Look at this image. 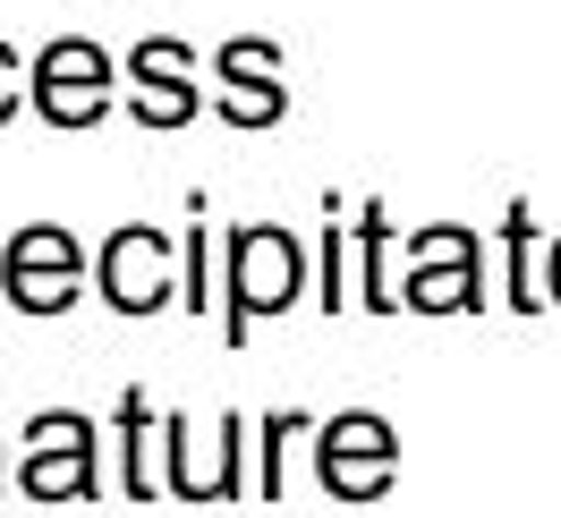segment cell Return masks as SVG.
<instances>
[{"label": "cell", "mask_w": 561, "mask_h": 518, "mask_svg": "<svg viewBox=\"0 0 561 518\" xmlns=\"http://www.w3.org/2000/svg\"><path fill=\"white\" fill-rule=\"evenodd\" d=\"M307 298V255L273 221H239L221 239V341L239 348L264 314H289Z\"/></svg>", "instance_id": "cell-1"}, {"label": "cell", "mask_w": 561, "mask_h": 518, "mask_svg": "<svg viewBox=\"0 0 561 518\" xmlns=\"http://www.w3.org/2000/svg\"><path fill=\"white\" fill-rule=\"evenodd\" d=\"M153 450H162V493H171V502H239V493H247L255 425H247V416H221L213 442L196 450V425H187V416H162Z\"/></svg>", "instance_id": "cell-2"}, {"label": "cell", "mask_w": 561, "mask_h": 518, "mask_svg": "<svg viewBox=\"0 0 561 518\" xmlns=\"http://www.w3.org/2000/svg\"><path fill=\"white\" fill-rule=\"evenodd\" d=\"M400 476V434L375 408H341L316 425V484L332 502H383Z\"/></svg>", "instance_id": "cell-3"}, {"label": "cell", "mask_w": 561, "mask_h": 518, "mask_svg": "<svg viewBox=\"0 0 561 518\" xmlns=\"http://www.w3.org/2000/svg\"><path fill=\"white\" fill-rule=\"evenodd\" d=\"M0 280H9V307L18 314H69L77 307V280H85V255H77L69 230H18V239L0 246Z\"/></svg>", "instance_id": "cell-4"}, {"label": "cell", "mask_w": 561, "mask_h": 518, "mask_svg": "<svg viewBox=\"0 0 561 518\" xmlns=\"http://www.w3.org/2000/svg\"><path fill=\"white\" fill-rule=\"evenodd\" d=\"M477 289H485V264H477V239H468V230L434 221V230L409 239V289H400V307L459 314V307H477Z\"/></svg>", "instance_id": "cell-5"}, {"label": "cell", "mask_w": 561, "mask_h": 518, "mask_svg": "<svg viewBox=\"0 0 561 518\" xmlns=\"http://www.w3.org/2000/svg\"><path fill=\"white\" fill-rule=\"evenodd\" d=\"M26 94H35V111L51 128H94L111 111V60L94 43H51L35 60V77H26Z\"/></svg>", "instance_id": "cell-6"}, {"label": "cell", "mask_w": 561, "mask_h": 518, "mask_svg": "<svg viewBox=\"0 0 561 518\" xmlns=\"http://www.w3.org/2000/svg\"><path fill=\"white\" fill-rule=\"evenodd\" d=\"M94 280H103V298L119 314H153L179 298L171 280V246H162V230H145V221H128V230H111L103 264H94Z\"/></svg>", "instance_id": "cell-7"}, {"label": "cell", "mask_w": 561, "mask_h": 518, "mask_svg": "<svg viewBox=\"0 0 561 518\" xmlns=\"http://www.w3.org/2000/svg\"><path fill=\"white\" fill-rule=\"evenodd\" d=\"M18 484L35 502H103V434H94V416H69L60 442H26Z\"/></svg>", "instance_id": "cell-8"}, {"label": "cell", "mask_w": 561, "mask_h": 518, "mask_svg": "<svg viewBox=\"0 0 561 518\" xmlns=\"http://www.w3.org/2000/svg\"><path fill=\"white\" fill-rule=\"evenodd\" d=\"M213 111H221L230 128H273L280 111H289L273 43H221V94H213Z\"/></svg>", "instance_id": "cell-9"}, {"label": "cell", "mask_w": 561, "mask_h": 518, "mask_svg": "<svg viewBox=\"0 0 561 518\" xmlns=\"http://www.w3.org/2000/svg\"><path fill=\"white\" fill-rule=\"evenodd\" d=\"M128 85H137V94H128V111H137V119H153V128H179V119H196V111H205L196 77H187V43H171V35L137 43Z\"/></svg>", "instance_id": "cell-10"}, {"label": "cell", "mask_w": 561, "mask_h": 518, "mask_svg": "<svg viewBox=\"0 0 561 518\" xmlns=\"http://www.w3.org/2000/svg\"><path fill=\"white\" fill-rule=\"evenodd\" d=\"M111 434H119V502H153V493H162V468H153V434H162V416H153V400H145L137 382L119 391Z\"/></svg>", "instance_id": "cell-11"}, {"label": "cell", "mask_w": 561, "mask_h": 518, "mask_svg": "<svg viewBox=\"0 0 561 518\" xmlns=\"http://www.w3.org/2000/svg\"><path fill=\"white\" fill-rule=\"evenodd\" d=\"M391 221H383V205H357V307L366 314H391L400 307V280H391Z\"/></svg>", "instance_id": "cell-12"}, {"label": "cell", "mask_w": 561, "mask_h": 518, "mask_svg": "<svg viewBox=\"0 0 561 518\" xmlns=\"http://www.w3.org/2000/svg\"><path fill=\"white\" fill-rule=\"evenodd\" d=\"M298 434H316L307 408L255 416V502H280V484H289V442H298Z\"/></svg>", "instance_id": "cell-13"}, {"label": "cell", "mask_w": 561, "mask_h": 518, "mask_svg": "<svg viewBox=\"0 0 561 518\" xmlns=\"http://www.w3.org/2000/svg\"><path fill=\"white\" fill-rule=\"evenodd\" d=\"M332 230H323V314H341V196H332Z\"/></svg>", "instance_id": "cell-14"}, {"label": "cell", "mask_w": 561, "mask_h": 518, "mask_svg": "<svg viewBox=\"0 0 561 518\" xmlns=\"http://www.w3.org/2000/svg\"><path fill=\"white\" fill-rule=\"evenodd\" d=\"M26 103V85H18V51H9V43H0V119H9V111Z\"/></svg>", "instance_id": "cell-15"}, {"label": "cell", "mask_w": 561, "mask_h": 518, "mask_svg": "<svg viewBox=\"0 0 561 518\" xmlns=\"http://www.w3.org/2000/svg\"><path fill=\"white\" fill-rule=\"evenodd\" d=\"M0 484H9V468H0Z\"/></svg>", "instance_id": "cell-16"}]
</instances>
